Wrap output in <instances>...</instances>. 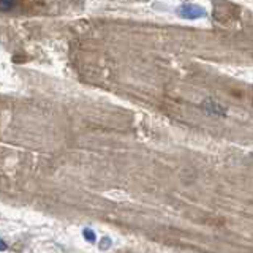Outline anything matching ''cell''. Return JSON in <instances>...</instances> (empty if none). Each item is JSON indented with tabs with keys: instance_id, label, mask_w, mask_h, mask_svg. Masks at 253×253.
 <instances>
[{
	"instance_id": "cell-3",
	"label": "cell",
	"mask_w": 253,
	"mask_h": 253,
	"mask_svg": "<svg viewBox=\"0 0 253 253\" xmlns=\"http://www.w3.org/2000/svg\"><path fill=\"white\" fill-rule=\"evenodd\" d=\"M83 236H84V239L87 241V242H97V234H95L90 228H85L84 231H83Z\"/></svg>"
},
{
	"instance_id": "cell-1",
	"label": "cell",
	"mask_w": 253,
	"mask_h": 253,
	"mask_svg": "<svg viewBox=\"0 0 253 253\" xmlns=\"http://www.w3.org/2000/svg\"><path fill=\"white\" fill-rule=\"evenodd\" d=\"M177 14L180 16L182 19H190V21H195V19H200L206 16V10L203 6H198L195 3H184L177 8Z\"/></svg>"
},
{
	"instance_id": "cell-2",
	"label": "cell",
	"mask_w": 253,
	"mask_h": 253,
	"mask_svg": "<svg viewBox=\"0 0 253 253\" xmlns=\"http://www.w3.org/2000/svg\"><path fill=\"white\" fill-rule=\"evenodd\" d=\"M24 5H29V3H26V2H0V11H11L13 8L24 6Z\"/></svg>"
},
{
	"instance_id": "cell-4",
	"label": "cell",
	"mask_w": 253,
	"mask_h": 253,
	"mask_svg": "<svg viewBox=\"0 0 253 253\" xmlns=\"http://www.w3.org/2000/svg\"><path fill=\"white\" fill-rule=\"evenodd\" d=\"M8 249V244L3 241V239H0V252H3V250H6Z\"/></svg>"
}]
</instances>
